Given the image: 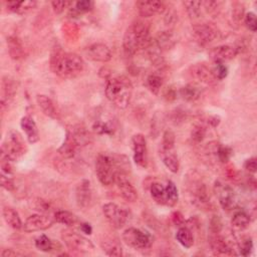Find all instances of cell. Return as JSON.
I'll list each match as a JSON object with an SVG mask.
<instances>
[{"label":"cell","mask_w":257,"mask_h":257,"mask_svg":"<svg viewBox=\"0 0 257 257\" xmlns=\"http://www.w3.org/2000/svg\"><path fill=\"white\" fill-rule=\"evenodd\" d=\"M29 205L33 210H36L42 214L48 213L51 209L49 202L44 199H41V198H32L29 201Z\"/></svg>","instance_id":"cell-40"},{"label":"cell","mask_w":257,"mask_h":257,"mask_svg":"<svg viewBox=\"0 0 257 257\" xmlns=\"http://www.w3.org/2000/svg\"><path fill=\"white\" fill-rule=\"evenodd\" d=\"M189 192L192 197V202L200 209H207L210 206V197L205 184L201 181H191Z\"/></svg>","instance_id":"cell-10"},{"label":"cell","mask_w":257,"mask_h":257,"mask_svg":"<svg viewBox=\"0 0 257 257\" xmlns=\"http://www.w3.org/2000/svg\"><path fill=\"white\" fill-rule=\"evenodd\" d=\"M62 239L65 245L74 252L87 253L94 249L93 243L88 238L72 230L63 231Z\"/></svg>","instance_id":"cell-7"},{"label":"cell","mask_w":257,"mask_h":257,"mask_svg":"<svg viewBox=\"0 0 257 257\" xmlns=\"http://www.w3.org/2000/svg\"><path fill=\"white\" fill-rule=\"evenodd\" d=\"M181 96L187 101H194L201 96V89L196 85H187L180 89Z\"/></svg>","instance_id":"cell-34"},{"label":"cell","mask_w":257,"mask_h":257,"mask_svg":"<svg viewBox=\"0 0 257 257\" xmlns=\"http://www.w3.org/2000/svg\"><path fill=\"white\" fill-rule=\"evenodd\" d=\"M245 24L250 31L255 32L257 30V19L255 13L248 12L245 14Z\"/></svg>","instance_id":"cell-49"},{"label":"cell","mask_w":257,"mask_h":257,"mask_svg":"<svg viewBox=\"0 0 257 257\" xmlns=\"http://www.w3.org/2000/svg\"><path fill=\"white\" fill-rule=\"evenodd\" d=\"M253 248V242L251 237L245 236L241 238V241L239 242V250L240 254L243 256H248Z\"/></svg>","instance_id":"cell-45"},{"label":"cell","mask_w":257,"mask_h":257,"mask_svg":"<svg viewBox=\"0 0 257 257\" xmlns=\"http://www.w3.org/2000/svg\"><path fill=\"white\" fill-rule=\"evenodd\" d=\"M163 86V79L156 74L150 75L147 79V86L150 89V91L154 94H159L161 87Z\"/></svg>","instance_id":"cell-39"},{"label":"cell","mask_w":257,"mask_h":257,"mask_svg":"<svg viewBox=\"0 0 257 257\" xmlns=\"http://www.w3.org/2000/svg\"><path fill=\"white\" fill-rule=\"evenodd\" d=\"M215 192L218 197L220 206L224 210H232L236 207L237 204V197L234 192V190L225 184H222L220 182L215 183Z\"/></svg>","instance_id":"cell-13"},{"label":"cell","mask_w":257,"mask_h":257,"mask_svg":"<svg viewBox=\"0 0 257 257\" xmlns=\"http://www.w3.org/2000/svg\"><path fill=\"white\" fill-rule=\"evenodd\" d=\"M193 34L200 45H207L217 38L218 31L212 25L199 24L194 26Z\"/></svg>","instance_id":"cell-17"},{"label":"cell","mask_w":257,"mask_h":257,"mask_svg":"<svg viewBox=\"0 0 257 257\" xmlns=\"http://www.w3.org/2000/svg\"><path fill=\"white\" fill-rule=\"evenodd\" d=\"M73 2L67 1V0H61V1H53L51 2V6L54 8L55 13L61 14L65 11L66 8H68Z\"/></svg>","instance_id":"cell-51"},{"label":"cell","mask_w":257,"mask_h":257,"mask_svg":"<svg viewBox=\"0 0 257 257\" xmlns=\"http://www.w3.org/2000/svg\"><path fill=\"white\" fill-rule=\"evenodd\" d=\"M190 75L193 79L197 80L201 84L205 85H214L218 80L215 77L213 69L204 64L193 65L190 70Z\"/></svg>","instance_id":"cell-15"},{"label":"cell","mask_w":257,"mask_h":257,"mask_svg":"<svg viewBox=\"0 0 257 257\" xmlns=\"http://www.w3.org/2000/svg\"><path fill=\"white\" fill-rule=\"evenodd\" d=\"M17 255H19V253H17L13 249H3V251L1 252L2 257H13Z\"/></svg>","instance_id":"cell-55"},{"label":"cell","mask_w":257,"mask_h":257,"mask_svg":"<svg viewBox=\"0 0 257 257\" xmlns=\"http://www.w3.org/2000/svg\"><path fill=\"white\" fill-rule=\"evenodd\" d=\"M123 240L128 246L136 250L148 249L153 244V237L149 232L134 227H130L124 231Z\"/></svg>","instance_id":"cell-6"},{"label":"cell","mask_w":257,"mask_h":257,"mask_svg":"<svg viewBox=\"0 0 257 257\" xmlns=\"http://www.w3.org/2000/svg\"><path fill=\"white\" fill-rule=\"evenodd\" d=\"M100 247L109 256L120 257L123 255V248L117 237L106 236L100 241Z\"/></svg>","instance_id":"cell-24"},{"label":"cell","mask_w":257,"mask_h":257,"mask_svg":"<svg viewBox=\"0 0 257 257\" xmlns=\"http://www.w3.org/2000/svg\"><path fill=\"white\" fill-rule=\"evenodd\" d=\"M88 60L96 63H108L112 60V51L104 43H92L85 50Z\"/></svg>","instance_id":"cell-14"},{"label":"cell","mask_w":257,"mask_h":257,"mask_svg":"<svg viewBox=\"0 0 257 257\" xmlns=\"http://www.w3.org/2000/svg\"><path fill=\"white\" fill-rule=\"evenodd\" d=\"M237 55H238V48L227 44L216 46L212 48L209 53V56L214 63H221V64H224L227 61L233 60Z\"/></svg>","instance_id":"cell-19"},{"label":"cell","mask_w":257,"mask_h":257,"mask_svg":"<svg viewBox=\"0 0 257 257\" xmlns=\"http://www.w3.org/2000/svg\"><path fill=\"white\" fill-rule=\"evenodd\" d=\"M106 96L119 109H126L132 98L133 86L131 81L124 76L112 78L106 86Z\"/></svg>","instance_id":"cell-3"},{"label":"cell","mask_w":257,"mask_h":257,"mask_svg":"<svg viewBox=\"0 0 257 257\" xmlns=\"http://www.w3.org/2000/svg\"><path fill=\"white\" fill-rule=\"evenodd\" d=\"M0 184H1L2 188H4L5 190H7L9 192L14 191V188H15L14 182L10 176H7V175L1 173V175H0Z\"/></svg>","instance_id":"cell-48"},{"label":"cell","mask_w":257,"mask_h":257,"mask_svg":"<svg viewBox=\"0 0 257 257\" xmlns=\"http://www.w3.org/2000/svg\"><path fill=\"white\" fill-rule=\"evenodd\" d=\"M208 123H209L212 127H217V126L219 125V123H220V119H219L218 117H216V116L210 117L209 120H208Z\"/></svg>","instance_id":"cell-58"},{"label":"cell","mask_w":257,"mask_h":257,"mask_svg":"<svg viewBox=\"0 0 257 257\" xmlns=\"http://www.w3.org/2000/svg\"><path fill=\"white\" fill-rule=\"evenodd\" d=\"M120 166V156H110L99 154L95 161V174L104 186H111L115 183L116 173Z\"/></svg>","instance_id":"cell-4"},{"label":"cell","mask_w":257,"mask_h":257,"mask_svg":"<svg viewBox=\"0 0 257 257\" xmlns=\"http://www.w3.org/2000/svg\"><path fill=\"white\" fill-rule=\"evenodd\" d=\"M20 127L25 133L26 139L30 144H35L39 141V132L34 120L31 117H23L20 121Z\"/></svg>","instance_id":"cell-23"},{"label":"cell","mask_w":257,"mask_h":257,"mask_svg":"<svg viewBox=\"0 0 257 257\" xmlns=\"http://www.w3.org/2000/svg\"><path fill=\"white\" fill-rule=\"evenodd\" d=\"M132 147L134 152V161L141 168L148 166V148L147 141L143 134H136L132 138Z\"/></svg>","instance_id":"cell-11"},{"label":"cell","mask_w":257,"mask_h":257,"mask_svg":"<svg viewBox=\"0 0 257 257\" xmlns=\"http://www.w3.org/2000/svg\"><path fill=\"white\" fill-rule=\"evenodd\" d=\"M7 49L10 58L14 61H19L23 58V47L20 40L15 36H10L7 39Z\"/></svg>","instance_id":"cell-30"},{"label":"cell","mask_w":257,"mask_h":257,"mask_svg":"<svg viewBox=\"0 0 257 257\" xmlns=\"http://www.w3.org/2000/svg\"><path fill=\"white\" fill-rule=\"evenodd\" d=\"M215 77L218 81L224 80L228 75V69L224 64L221 63H215V67L213 69Z\"/></svg>","instance_id":"cell-47"},{"label":"cell","mask_w":257,"mask_h":257,"mask_svg":"<svg viewBox=\"0 0 257 257\" xmlns=\"http://www.w3.org/2000/svg\"><path fill=\"white\" fill-rule=\"evenodd\" d=\"M0 163H1V173L10 176L13 173V165H12V161L7 159V158H3L0 157Z\"/></svg>","instance_id":"cell-50"},{"label":"cell","mask_w":257,"mask_h":257,"mask_svg":"<svg viewBox=\"0 0 257 257\" xmlns=\"http://www.w3.org/2000/svg\"><path fill=\"white\" fill-rule=\"evenodd\" d=\"M216 153H217V157L221 163L228 162L232 156V150L229 147H225V146L219 145L216 149Z\"/></svg>","instance_id":"cell-44"},{"label":"cell","mask_w":257,"mask_h":257,"mask_svg":"<svg viewBox=\"0 0 257 257\" xmlns=\"http://www.w3.org/2000/svg\"><path fill=\"white\" fill-rule=\"evenodd\" d=\"M150 193L154 201L161 205H166V187L160 183H153L150 188Z\"/></svg>","instance_id":"cell-33"},{"label":"cell","mask_w":257,"mask_h":257,"mask_svg":"<svg viewBox=\"0 0 257 257\" xmlns=\"http://www.w3.org/2000/svg\"><path fill=\"white\" fill-rule=\"evenodd\" d=\"M26 152V146L22 136L17 131H10L1 147V157L12 162L22 157Z\"/></svg>","instance_id":"cell-5"},{"label":"cell","mask_w":257,"mask_h":257,"mask_svg":"<svg viewBox=\"0 0 257 257\" xmlns=\"http://www.w3.org/2000/svg\"><path fill=\"white\" fill-rule=\"evenodd\" d=\"M36 102L45 116L53 119L57 118V109L53 99L50 97H48L45 94H37Z\"/></svg>","instance_id":"cell-25"},{"label":"cell","mask_w":257,"mask_h":257,"mask_svg":"<svg viewBox=\"0 0 257 257\" xmlns=\"http://www.w3.org/2000/svg\"><path fill=\"white\" fill-rule=\"evenodd\" d=\"M102 213H104L108 222L117 229L124 227L129 219L128 212L115 203L105 204L102 206Z\"/></svg>","instance_id":"cell-8"},{"label":"cell","mask_w":257,"mask_h":257,"mask_svg":"<svg viewBox=\"0 0 257 257\" xmlns=\"http://www.w3.org/2000/svg\"><path fill=\"white\" fill-rule=\"evenodd\" d=\"M81 230L84 232V233H86V234H91V232H92V227L90 226V224H88V223H82L81 224Z\"/></svg>","instance_id":"cell-56"},{"label":"cell","mask_w":257,"mask_h":257,"mask_svg":"<svg viewBox=\"0 0 257 257\" xmlns=\"http://www.w3.org/2000/svg\"><path fill=\"white\" fill-rule=\"evenodd\" d=\"M36 2L31 1V0H24V1H8L6 2V7L9 11L17 13V14H24L28 11L35 8Z\"/></svg>","instance_id":"cell-26"},{"label":"cell","mask_w":257,"mask_h":257,"mask_svg":"<svg viewBox=\"0 0 257 257\" xmlns=\"http://www.w3.org/2000/svg\"><path fill=\"white\" fill-rule=\"evenodd\" d=\"M184 5L186 7V10L189 14V16L193 19L200 17L201 15V7L202 2L201 1H185Z\"/></svg>","instance_id":"cell-42"},{"label":"cell","mask_w":257,"mask_h":257,"mask_svg":"<svg viewBox=\"0 0 257 257\" xmlns=\"http://www.w3.org/2000/svg\"><path fill=\"white\" fill-rule=\"evenodd\" d=\"M136 6L139 14L145 18L163 13L166 10L164 2L158 0H140L136 2Z\"/></svg>","instance_id":"cell-16"},{"label":"cell","mask_w":257,"mask_h":257,"mask_svg":"<svg viewBox=\"0 0 257 257\" xmlns=\"http://www.w3.org/2000/svg\"><path fill=\"white\" fill-rule=\"evenodd\" d=\"M155 41L158 47L160 48V50L165 51L173 48L177 40L171 31H162L158 34Z\"/></svg>","instance_id":"cell-29"},{"label":"cell","mask_w":257,"mask_h":257,"mask_svg":"<svg viewBox=\"0 0 257 257\" xmlns=\"http://www.w3.org/2000/svg\"><path fill=\"white\" fill-rule=\"evenodd\" d=\"M34 243H35V247L42 252L53 251L54 249H56V245L58 244V242H55L54 240H51L50 238H48L44 234L38 236L35 239Z\"/></svg>","instance_id":"cell-36"},{"label":"cell","mask_w":257,"mask_h":257,"mask_svg":"<svg viewBox=\"0 0 257 257\" xmlns=\"http://www.w3.org/2000/svg\"><path fill=\"white\" fill-rule=\"evenodd\" d=\"M176 143V136L173 131L167 130L165 131L163 135V140H162V150L168 151V150H174Z\"/></svg>","instance_id":"cell-43"},{"label":"cell","mask_w":257,"mask_h":257,"mask_svg":"<svg viewBox=\"0 0 257 257\" xmlns=\"http://www.w3.org/2000/svg\"><path fill=\"white\" fill-rule=\"evenodd\" d=\"M54 218H55V221L57 223L67 225L69 227H74L79 222L78 217L74 213H72L70 211H67V210L57 211L54 215Z\"/></svg>","instance_id":"cell-31"},{"label":"cell","mask_w":257,"mask_h":257,"mask_svg":"<svg viewBox=\"0 0 257 257\" xmlns=\"http://www.w3.org/2000/svg\"><path fill=\"white\" fill-rule=\"evenodd\" d=\"M177 241L185 248H191L194 245V236L188 227H180L176 233Z\"/></svg>","instance_id":"cell-32"},{"label":"cell","mask_w":257,"mask_h":257,"mask_svg":"<svg viewBox=\"0 0 257 257\" xmlns=\"http://www.w3.org/2000/svg\"><path fill=\"white\" fill-rule=\"evenodd\" d=\"M172 222L176 225V226H181L184 224L185 222V219H184V216L182 215L181 212H178V211H175L173 214H172Z\"/></svg>","instance_id":"cell-54"},{"label":"cell","mask_w":257,"mask_h":257,"mask_svg":"<svg viewBox=\"0 0 257 257\" xmlns=\"http://www.w3.org/2000/svg\"><path fill=\"white\" fill-rule=\"evenodd\" d=\"M152 42L150 27L143 21L132 23L126 30L123 39V48L126 56L132 57L141 49H147Z\"/></svg>","instance_id":"cell-2"},{"label":"cell","mask_w":257,"mask_h":257,"mask_svg":"<svg viewBox=\"0 0 257 257\" xmlns=\"http://www.w3.org/2000/svg\"><path fill=\"white\" fill-rule=\"evenodd\" d=\"M93 131L98 135H113L115 132L114 125L109 122L104 121H95L92 126Z\"/></svg>","instance_id":"cell-41"},{"label":"cell","mask_w":257,"mask_h":257,"mask_svg":"<svg viewBox=\"0 0 257 257\" xmlns=\"http://www.w3.org/2000/svg\"><path fill=\"white\" fill-rule=\"evenodd\" d=\"M50 69L62 79H74L83 73L85 62L77 54L65 53L62 49H56L51 55Z\"/></svg>","instance_id":"cell-1"},{"label":"cell","mask_w":257,"mask_h":257,"mask_svg":"<svg viewBox=\"0 0 257 257\" xmlns=\"http://www.w3.org/2000/svg\"><path fill=\"white\" fill-rule=\"evenodd\" d=\"M17 91V85L14 80L4 77L2 80V95H1V111L4 112L11 104Z\"/></svg>","instance_id":"cell-20"},{"label":"cell","mask_w":257,"mask_h":257,"mask_svg":"<svg viewBox=\"0 0 257 257\" xmlns=\"http://www.w3.org/2000/svg\"><path fill=\"white\" fill-rule=\"evenodd\" d=\"M161 156H162L163 163L167 167V169H169V171H171L174 174L178 173L180 168V163H179L177 154L174 152V150H168V151L162 150Z\"/></svg>","instance_id":"cell-27"},{"label":"cell","mask_w":257,"mask_h":257,"mask_svg":"<svg viewBox=\"0 0 257 257\" xmlns=\"http://www.w3.org/2000/svg\"><path fill=\"white\" fill-rule=\"evenodd\" d=\"M76 200L78 206L82 209H87L92 201V191L90 182L88 180H83L77 187Z\"/></svg>","instance_id":"cell-18"},{"label":"cell","mask_w":257,"mask_h":257,"mask_svg":"<svg viewBox=\"0 0 257 257\" xmlns=\"http://www.w3.org/2000/svg\"><path fill=\"white\" fill-rule=\"evenodd\" d=\"M93 8V2L90 0H83V1H78L75 4L74 8H71L70 15H73L72 17H79L82 14L87 13Z\"/></svg>","instance_id":"cell-35"},{"label":"cell","mask_w":257,"mask_h":257,"mask_svg":"<svg viewBox=\"0 0 257 257\" xmlns=\"http://www.w3.org/2000/svg\"><path fill=\"white\" fill-rule=\"evenodd\" d=\"M2 215L5 222L13 229H20L23 227L21 218L16 210L11 207H4L2 210Z\"/></svg>","instance_id":"cell-28"},{"label":"cell","mask_w":257,"mask_h":257,"mask_svg":"<svg viewBox=\"0 0 257 257\" xmlns=\"http://www.w3.org/2000/svg\"><path fill=\"white\" fill-rule=\"evenodd\" d=\"M55 218L46 214H34L29 216L23 223V230L25 232H36L50 228L55 223Z\"/></svg>","instance_id":"cell-12"},{"label":"cell","mask_w":257,"mask_h":257,"mask_svg":"<svg viewBox=\"0 0 257 257\" xmlns=\"http://www.w3.org/2000/svg\"><path fill=\"white\" fill-rule=\"evenodd\" d=\"M222 221L219 216H213L210 221V230L213 234H218L222 230Z\"/></svg>","instance_id":"cell-52"},{"label":"cell","mask_w":257,"mask_h":257,"mask_svg":"<svg viewBox=\"0 0 257 257\" xmlns=\"http://www.w3.org/2000/svg\"><path fill=\"white\" fill-rule=\"evenodd\" d=\"M244 169L248 171L249 173H255L257 169V163H256V158H250L245 161L244 163Z\"/></svg>","instance_id":"cell-53"},{"label":"cell","mask_w":257,"mask_h":257,"mask_svg":"<svg viewBox=\"0 0 257 257\" xmlns=\"http://www.w3.org/2000/svg\"><path fill=\"white\" fill-rule=\"evenodd\" d=\"M205 136H206V129L202 125H195L191 132V138L194 142L200 143L204 140Z\"/></svg>","instance_id":"cell-46"},{"label":"cell","mask_w":257,"mask_h":257,"mask_svg":"<svg viewBox=\"0 0 257 257\" xmlns=\"http://www.w3.org/2000/svg\"><path fill=\"white\" fill-rule=\"evenodd\" d=\"M231 223L237 229H246L250 224V216L244 211H239L233 215Z\"/></svg>","instance_id":"cell-38"},{"label":"cell","mask_w":257,"mask_h":257,"mask_svg":"<svg viewBox=\"0 0 257 257\" xmlns=\"http://www.w3.org/2000/svg\"><path fill=\"white\" fill-rule=\"evenodd\" d=\"M210 247L215 255H236L234 248L231 244L222 236L218 234H214L210 238Z\"/></svg>","instance_id":"cell-21"},{"label":"cell","mask_w":257,"mask_h":257,"mask_svg":"<svg viewBox=\"0 0 257 257\" xmlns=\"http://www.w3.org/2000/svg\"><path fill=\"white\" fill-rule=\"evenodd\" d=\"M115 183L118 185V188L121 192L122 197L128 202H136L138 199V191L130 181L128 173L125 168H119L116 177Z\"/></svg>","instance_id":"cell-9"},{"label":"cell","mask_w":257,"mask_h":257,"mask_svg":"<svg viewBox=\"0 0 257 257\" xmlns=\"http://www.w3.org/2000/svg\"><path fill=\"white\" fill-rule=\"evenodd\" d=\"M165 97H166L168 100H173V99H175V98H176V92H175V90H174L172 87H170V88L167 90V92L165 93Z\"/></svg>","instance_id":"cell-57"},{"label":"cell","mask_w":257,"mask_h":257,"mask_svg":"<svg viewBox=\"0 0 257 257\" xmlns=\"http://www.w3.org/2000/svg\"><path fill=\"white\" fill-rule=\"evenodd\" d=\"M80 148H81V146L79 145V143L77 142L75 137L71 134L70 131H68L66 140H65L64 144L62 145V147L59 149V153L63 159L68 160V159L74 158L77 155V153Z\"/></svg>","instance_id":"cell-22"},{"label":"cell","mask_w":257,"mask_h":257,"mask_svg":"<svg viewBox=\"0 0 257 257\" xmlns=\"http://www.w3.org/2000/svg\"><path fill=\"white\" fill-rule=\"evenodd\" d=\"M179 193L176 185L172 181H168L166 186V205L169 207H174L178 203Z\"/></svg>","instance_id":"cell-37"}]
</instances>
